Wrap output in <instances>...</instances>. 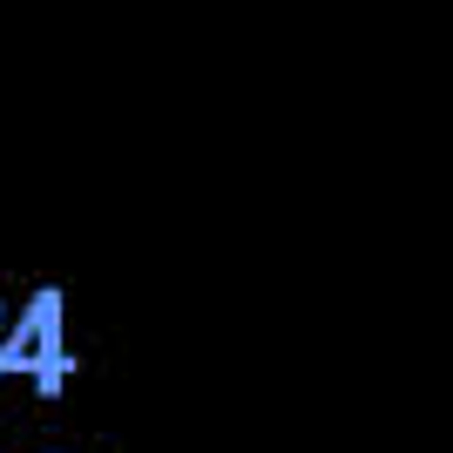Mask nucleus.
<instances>
[{"label": "nucleus", "instance_id": "f257e3e1", "mask_svg": "<svg viewBox=\"0 0 453 453\" xmlns=\"http://www.w3.org/2000/svg\"><path fill=\"white\" fill-rule=\"evenodd\" d=\"M61 325H68V298H61L55 284H41L35 298L20 304L14 332L0 339V372H27L41 393L55 399L61 386H68V372H75L68 345H61Z\"/></svg>", "mask_w": 453, "mask_h": 453}, {"label": "nucleus", "instance_id": "f03ea898", "mask_svg": "<svg viewBox=\"0 0 453 453\" xmlns=\"http://www.w3.org/2000/svg\"><path fill=\"white\" fill-rule=\"evenodd\" d=\"M48 453H55V447H48Z\"/></svg>", "mask_w": 453, "mask_h": 453}]
</instances>
